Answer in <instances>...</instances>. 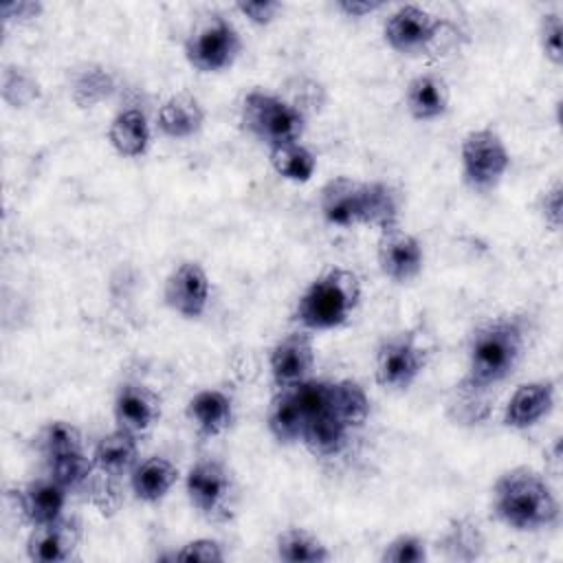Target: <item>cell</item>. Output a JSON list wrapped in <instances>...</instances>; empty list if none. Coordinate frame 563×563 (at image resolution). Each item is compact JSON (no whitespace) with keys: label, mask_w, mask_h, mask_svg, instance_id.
Instances as JSON below:
<instances>
[{"label":"cell","mask_w":563,"mask_h":563,"mask_svg":"<svg viewBox=\"0 0 563 563\" xmlns=\"http://www.w3.org/2000/svg\"><path fill=\"white\" fill-rule=\"evenodd\" d=\"M156 123L169 139H191L205 125V108L191 92H176L158 108Z\"/></svg>","instance_id":"7402d4cb"},{"label":"cell","mask_w":563,"mask_h":563,"mask_svg":"<svg viewBox=\"0 0 563 563\" xmlns=\"http://www.w3.org/2000/svg\"><path fill=\"white\" fill-rule=\"evenodd\" d=\"M275 556L286 563H323L330 561L328 545L306 528H286L275 539Z\"/></svg>","instance_id":"f1b7e54d"},{"label":"cell","mask_w":563,"mask_h":563,"mask_svg":"<svg viewBox=\"0 0 563 563\" xmlns=\"http://www.w3.org/2000/svg\"><path fill=\"white\" fill-rule=\"evenodd\" d=\"M376 262L380 273L394 284H407L416 279L424 264V251L420 240L405 231L400 224L378 231Z\"/></svg>","instance_id":"8fae6325"},{"label":"cell","mask_w":563,"mask_h":563,"mask_svg":"<svg viewBox=\"0 0 563 563\" xmlns=\"http://www.w3.org/2000/svg\"><path fill=\"white\" fill-rule=\"evenodd\" d=\"M46 462H48V475H53L68 493H79L90 488L97 473L92 455L88 457L86 451L64 453Z\"/></svg>","instance_id":"1f68e13d"},{"label":"cell","mask_w":563,"mask_h":563,"mask_svg":"<svg viewBox=\"0 0 563 563\" xmlns=\"http://www.w3.org/2000/svg\"><path fill=\"white\" fill-rule=\"evenodd\" d=\"M383 563H424L429 559L427 541L413 532H402L383 545Z\"/></svg>","instance_id":"e575fe53"},{"label":"cell","mask_w":563,"mask_h":563,"mask_svg":"<svg viewBox=\"0 0 563 563\" xmlns=\"http://www.w3.org/2000/svg\"><path fill=\"white\" fill-rule=\"evenodd\" d=\"M117 90L114 75L99 64H84L73 73L70 97L79 108H95Z\"/></svg>","instance_id":"f546056e"},{"label":"cell","mask_w":563,"mask_h":563,"mask_svg":"<svg viewBox=\"0 0 563 563\" xmlns=\"http://www.w3.org/2000/svg\"><path fill=\"white\" fill-rule=\"evenodd\" d=\"M178 479V468L161 455H152L134 466L130 473V488L139 501L156 504L167 497Z\"/></svg>","instance_id":"603a6c76"},{"label":"cell","mask_w":563,"mask_h":563,"mask_svg":"<svg viewBox=\"0 0 563 563\" xmlns=\"http://www.w3.org/2000/svg\"><path fill=\"white\" fill-rule=\"evenodd\" d=\"M319 211L332 227L350 229L361 216V180L350 176L330 178L319 191Z\"/></svg>","instance_id":"e0dca14e"},{"label":"cell","mask_w":563,"mask_h":563,"mask_svg":"<svg viewBox=\"0 0 563 563\" xmlns=\"http://www.w3.org/2000/svg\"><path fill=\"white\" fill-rule=\"evenodd\" d=\"M242 128L266 147L301 141L306 117L299 106L266 90H251L240 106Z\"/></svg>","instance_id":"277c9868"},{"label":"cell","mask_w":563,"mask_h":563,"mask_svg":"<svg viewBox=\"0 0 563 563\" xmlns=\"http://www.w3.org/2000/svg\"><path fill=\"white\" fill-rule=\"evenodd\" d=\"M37 444L46 460L64 453H73V451H84L81 431L68 420H53L44 424L37 435Z\"/></svg>","instance_id":"d6a6232c"},{"label":"cell","mask_w":563,"mask_h":563,"mask_svg":"<svg viewBox=\"0 0 563 563\" xmlns=\"http://www.w3.org/2000/svg\"><path fill=\"white\" fill-rule=\"evenodd\" d=\"M268 163L279 178L290 183H308L317 172V156L301 141L268 147Z\"/></svg>","instance_id":"4dcf8cb0"},{"label":"cell","mask_w":563,"mask_h":563,"mask_svg":"<svg viewBox=\"0 0 563 563\" xmlns=\"http://www.w3.org/2000/svg\"><path fill=\"white\" fill-rule=\"evenodd\" d=\"M528 347L526 319L517 314H499L482 321L466 350V372L460 383L462 400L473 402L488 389L501 385L521 363Z\"/></svg>","instance_id":"6da1fadb"},{"label":"cell","mask_w":563,"mask_h":563,"mask_svg":"<svg viewBox=\"0 0 563 563\" xmlns=\"http://www.w3.org/2000/svg\"><path fill=\"white\" fill-rule=\"evenodd\" d=\"M150 123L136 108H125L114 114L108 125V141L112 150L123 158H139L150 147Z\"/></svg>","instance_id":"cb8c5ba5"},{"label":"cell","mask_w":563,"mask_h":563,"mask_svg":"<svg viewBox=\"0 0 563 563\" xmlns=\"http://www.w3.org/2000/svg\"><path fill=\"white\" fill-rule=\"evenodd\" d=\"M235 9L253 24L257 26H266L271 24L279 11H282V2L277 0H249V2H238Z\"/></svg>","instance_id":"f35d334b"},{"label":"cell","mask_w":563,"mask_h":563,"mask_svg":"<svg viewBox=\"0 0 563 563\" xmlns=\"http://www.w3.org/2000/svg\"><path fill=\"white\" fill-rule=\"evenodd\" d=\"M438 548L446 561H477L484 554L486 537L473 517H453L444 526Z\"/></svg>","instance_id":"d4e9b609"},{"label":"cell","mask_w":563,"mask_h":563,"mask_svg":"<svg viewBox=\"0 0 563 563\" xmlns=\"http://www.w3.org/2000/svg\"><path fill=\"white\" fill-rule=\"evenodd\" d=\"M92 462L97 473L119 479L130 475L139 464V435L114 427L101 435L92 449Z\"/></svg>","instance_id":"ac0fdd59"},{"label":"cell","mask_w":563,"mask_h":563,"mask_svg":"<svg viewBox=\"0 0 563 563\" xmlns=\"http://www.w3.org/2000/svg\"><path fill=\"white\" fill-rule=\"evenodd\" d=\"M242 51L238 29L220 13L200 20L185 40V59L198 73H220L235 64Z\"/></svg>","instance_id":"5b68a950"},{"label":"cell","mask_w":563,"mask_h":563,"mask_svg":"<svg viewBox=\"0 0 563 563\" xmlns=\"http://www.w3.org/2000/svg\"><path fill=\"white\" fill-rule=\"evenodd\" d=\"M427 361L429 354L413 332H394L376 347L374 378L387 391H405L424 372Z\"/></svg>","instance_id":"52a82bcc"},{"label":"cell","mask_w":563,"mask_h":563,"mask_svg":"<svg viewBox=\"0 0 563 563\" xmlns=\"http://www.w3.org/2000/svg\"><path fill=\"white\" fill-rule=\"evenodd\" d=\"M174 561H202V563H220L224 561L222 543L209 537H200L187 541L178 552H174Z\"/></svg>","instance_id":"8d00e7d4"},{"label":"cell","mask_w":563,"mask_h":563,"mask_svg":"<svg viewBox=\"0 0 563 563\" xmlns=\"http://www.w3.org/2000/svg\"><path fill=\"white\" fill-rule=\"evenodd\" d=\"M266 427L279 444H297L303 431V413L290 387H277L268 402Z\"/></svg>","instance_id":"4316f807"},{"label":"cell","mask_w":563,"mask_h":563,"mask_svg":"<svg viewBox=\"0 0 563 563\" xmlns=\"http://www.w3.org/2000/svg\"><path fill=\"white\" fill-rule=\"evenodd\" d=\"M44 4L33 2V0H11L0 4V15L4 22H15V24H26L33 22L42 15Z\"/></svg>","instance_id":"ab89813d"},{"label":"cell","mask_w":563,"mask_h":563,"mask_svg":"<svg viewBox=\"0 0 563 563\" xmlns=\"http://www.w3.org/2000/svg\"><path fill=\"white\" fill-rule=\"evenodd\" d=\"M400 191L385 180H361V216L358 224L376 231L400 224Z\"/></svg>","instance_id":"44dd1931"},{"label":"cell","mask_w":563,"mask_h":563,"mask_svg":"<svg viewBox=\"0 0 563 563\" xmlns=\"http://www.w3.org/2000/svg\"><path fill=\"white\" fill-rule=\"evenodd\" d=\"M556 387L552 380L521 383L504 407V424L515 431H526L539 424L554 409Z\"/></svg>","instance_id":"9a60e30c"},{"label":"cell","mask_w":563,"mask_h":563,"mask_svg":"<svg viewBox=\"0 0 563 563\" xmlns=\"http://www.w3.org/2000/svg\"><path fill=\"white\" fill-rule=\"evenodd\" d=\"M185 493L196 512L209 521L227 519L231 499V475L216 457L196 460L185 477Z\"/></svg>","instance_id":"ba28073f"},{"label":"cell","mask_w":563,"mask_h":563,"mask_svg":"<svg viewBox=\"0 0 563 563\" xmlns=\"http://www.w3.org/2000/svg\"><path fill=\"white\" fill-rule=\"evenodd\" d=\"M537 209H539V216L543 218V222L552 231L561 229V220H563V187H561L559 180H554L550 187H545V191H541Z\"/></svg>","instance_id":"74e56055"},{"label":"cell","mask_w":563,"mask_h":563,"mask_svg":"<svg viewBox=\"0 0 563 563\" xmlns=\"http://www.w3.org/2000/svg\"><path fill=\"white\" fill-rule=\"evenodd\" d=\"M209 275L191 260L176 264L163 284L165 306L183 319H200L209 306Z\"/></svg>","instance_id":"30bf717a"},{"label":"cell","mask_w":563,"mask_h":563,"mask_svg":"<svg viewBox=\"0 0 563 563\" xmlns=\"http://www.w3.org/2000/svg\"><path fill=\"white\" fill-rule=\"evenodd\" d=\"M112 416L119 429L143 435L161 418V398L143 383H123L114 394Z\"/></svg>","instance_id":"5bb4252c"},{"label":"cell","mask_w":563,"mask_h":563,"mask_svg":"<svg viewBox=\"0 0 563 563\" xmlns=\"http://www.w3.org/2000/svg\"><path fill=\"white\" fill-rule=\"evenodd\" d=\"M66 499H68V490L53 475L33 479L20 486L15 493L18 510L31 526L51 523L64 517Z\"/></svg>","instance_id":"2e32d148"},{"label":"cell","mask_w":563,"mask_h":563,"mask_svg":"<svg viewBox=\"0 0 563 563\" xmlns=\"http://www.w3.org/2000/svg\"><path fill=\"white\" fill-rule=\"evenodd\" d=\"M187 420L196 427L200 435L213 438L224 433L233 422V400L227 391L207 387L196 391L185 407Z\"/></svg>","instance_id":"d6986e66"},{"label":"cell","mask_w":563,"mask_h":563,"mask_svg":"<svg viewBox=\"0 0 563 563\" xmlns=\"http://www.w3.org/2000/svg\"><path fill=\"white\" fill-rule=\"evenodd\" d=\"M460 165L464 183L473 191L495 189L510 167V152L493 128L471 130L460 145Z\"/></svg>","instance_id":"8992f818"},{"label":"cell","mask_w":563,"mask_h":563,"mask_svg":"<svg viewBox=\"0 0 563 563\" xmlns=\"http://www.w3.org/2000/svg\"><path fill=\"white\" fill-rule=\"evenodd\" d=\"M352 429L345 427L332 409H325L323 413L306 420L301 431V444L314 455V457H334L343 453L347 446Z\"/></svg>","instance_id":"484cf974"},{"label":"cell","mask_w":563,"mask_h":563,"mask_svg":"<svg viewBox=\"0 0 563 563\" xmlns=\"http://www.w3.org/2000/svg\"><path fill=\"white\" fill-rule=\"evenodd\" d=\"M42 95L40 81L22 66L9 64L2 70V99L11 108H26Z\"/></svg>","instance_id":"836d02e7"},{"label":"cell","mask_w":563,"mask_h":563,"mask_svg":"<svg viewBox=\"0 0 563 563\" xmlns=\"http://www.w3.org/2000/svg\"><path fill=\"white\" fill-rule=\"evenodd\" d=\"M334 7L345 18H365V15L383 9L385 4L378 2V0H339Z\"/></svg>","instance_id":"60d3db41"},{"label":"cell","mask_w":563,"mask_h":563,"mask_svg":"<svg viewBox=\"0 0 563 563\" xmlns=\"http://www.w3.org/2000/svg\"><path fill=\"white\" fill-rule=\"evenodd\" d=\"M314 341L308 330H295L282 336L268 354V369L275 387H290L312 378Z\"/></svg>","instance_id":"7c38bea8"},{"label":"cell","mask_w":563,"mask_h":563,"mask_svg":"<svg viewBox=\"0 0 563 563\" xmlns=\"http://www.w3.org/2000/svg\"><path fill=\"white\" fill-rule=\"evenodd\" d=\"M330 409L352 431L361 429L369 418V396L365 387L352 378L330 380Z\"/></svg>","instance_id":"83f0119b"},{"label":"cell","mask_w":563,"mask_h":563,"mask_svg":"<svg viewBox=\"0 0 563 563\" xmlns=\"http://www.w3.org/2000/svg\"><path fill=\"white\" fill-rule=\"evenodd\" d=\"M490 510L497 521L517 532H539L559 526L561 504L539 471L512 466L504 471L490 490Z\"/></svg>","instance_id":"7a4b0ae2"},{"label":"cell","mask_w":563,"mask_h":563,"mask_svg":"<svg viewBox=\"0 0 563 563\" xmlns=\"http://www.w3.org/2000/svg\"><path fill=\"white\" fill-rule=\"evenodd\" d=\"M449 84L435 73H420L405 88V108L416 121H435L449 110Z\"/></svg>","instance_id":"ffe728a7"},{"label":"cell","mask_w":563,"mask_h":563,"mask_svg":"<svg viewBox=\"0 0 563 563\" xmlns=\"http://www.w3.org/2000/svg\"><path fill=\"white\" fill-rule=\"evenodd\" d=\"M361 303V279L352 268L330 266L299 295L295 319L306 330H334L345 325Z\"/></svg>","instance_id":"3957f363"},{"label":"cell","mask_w":563,"mask_h":563,"mask_svg":"<svg viewBox=\"0 0 563 563\" xmlns=\"http://www.w3.org/2000/svg\"><path fill=\"white\" fill-rule=\"evenodd\" d=\"M442 31V20H435L418 4H402L391 11L383 24L387 46L400 55H420L429 51Z\"/></svg>","instance_id":"9c48e42d"},{"label":"cell","mask_w":563,"mask_h":563,"mask_svg":"<svg viewBox=\"0 0 563 563\" xmlns=\"http://www.w3.org/2000/svg\"><path fill=\"white\" fill-rule=\"evenodd\" d=\"M81 541V526L75 519L59 517L57 521L33 526L26 537V556L35 563L70 561Z\"/></svg>","instance_id":"4fadbf2b"},{"label":"cell","mask_w":563,"mask_h":563,"mask_svg":"<svg viewBox=\"0 0 563 563\" xmlns=\"http://www.w3.org/2000/svg\"><path fill=\"white\" fill-rule=\"evenodd\" d=\"M563 24H561V13L559 11H548L539 20V44L543 51V57L561 66L563 62Z\"/></svg>","instance_id":"d590c367"}]
</instances>
